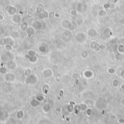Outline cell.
Returning <instances> with one entry per match:
<instances>
[{"instance_id":"6da1fadb","label":"cell","mask_w":124,"mask_h":124,"mask_svg":"<svg viewBox=\"0 0 124 124\" xmlns=\"http://www.w3.org/2000/svg\"><path fill=\"white\" fill-rule=\"evenodd\" d=\"M38 82V77L36 74H31L30 76L26 77V80H25V84L28 86H32L36 84Z\"/></svg>"},{"instance_id":"7a4b0ae2","label":"cell","mask_w":124,"mask_h":124,"mask_svg":"<svg viewBox=\"0 0 124 124\" xmlns=\"http://www.w3.org/2000/svg\"><path fill=\"white\" fill-rule=\"evenodd\" d=\"M13 57H14V55H12V53L11 52L6 51L1 55L0 59H1V61L2 63H5L11 60H13Z\"/></svg>"},{"instance_id":"3957f363","label":"cell","mask_w":124,"mask_h":124,"mask_svg":"<svg viewBox=\"0 0 124 124\" xmlns=\"http://www.w3.org/2000/svg\"><path fill=\"white\" fill-rule=\"evenodd\" d=\"M4 80L6 81V82H9V83H12V82H15V80H16V76L15 74L13 73H9L7 72L6 74L4 75Z\"/></svg>"},{"instance_id":"277c9868","label":"cell","mask_w":124,"mask_h":124,"mask_svg":"<svg viewBox=\"0 0 124 124\" xmlns=\"http://www.w3.org/2000/svg\"><path fill=\"white\" fill-rule=\"evenodd\" d=\"M5 11L10 16H12V15L17 14V7H15V6L8 5L5 7Z\"/></svg>"},{"instance_id":"5b68a950","label":"cell","mask_w":124,"mask_h":124,"mask_svg":"<svg viewBox=\"0 0 124 124\" xmlns=\"http://www.w3.org/2000/svg\"><path fill=\"white\" fill-rule=\"evenodd\" d=\"M5 66L8 70H15L17 68V64L13 60H11L5 62Z\"/></svg>"},{"instance_id":"8992f818","label":"cell","mask_w":124,"mask_h":124,"mask_svg":"<svg viewBox=\"0 0 124 124\" xmlns=\"http://www.w3.org/2000/svg\"><path fill=\"white\" fill-rule=\"evenodd\" d=\"M10 20L14 24H20L22 22V17L19 14H15L12 16H11Z\"/></svg>"},{"instance_id":"52a82bcc","label":"cell","mask_w":124,"mask_h":124,"mask_svg":"<svg viewBox=\"0 0 124 124\" xmlns=\"http://www.w3.org/2000/svg\"><path fill=\"white\" fill-rule=\"evenodd\" d=\"M9 113L7 110H3L0 112V121L5 122L7 121L9 118Z\"/></svg>"},{"instance_id":"ba28073f","label":"cell","mask_w":124,"mask_h":124,"mask_svg":"<svg viewBox=\"0 0 124 124\" xmlns=\"http://www.w3.org/2000/svg\"><path fill=\"white\" fill-rule=\"evenodd\" d=\"M28 27H29V24H28V22H26V21H23V22H21V23H20V30L22 32H26Z\"/></svg>"},{"instance_id":"9c48e42d","label":"cell","mask_w":124,"mask_h":124,"mask_svg":"<svg viewBox=\"0 0 124 124\" xmlns=\"http://www.w3.org/2000/svg\"><path fill=\"white\" fill-rule=\"evenodd\" d=\"M26 34H27V36H34L35 34H36V29L31 26H29L28 28V29L26 30V31L25 32Z\"/></svg>"},{"instance_id":"30bf717a","label":"cell","mask_w":124,"mask_h":124,"mask_svg":"<svg viewBox=\"0 0 124 124\" xmlns=\"http://www.w3.org/2000/svg\"><path fill=\"white\" fill-rule=\"evenodd\" d=\"M25 116V113L23 110H19L18 111H17L16 114H15V118L17 120H22Z\"/></svg>"},{"instance_id":"8fae6325","label":"cell","mask_w":124,"mask_h":124,"mask_svg":"<svg viewBox=\"0 0 124 124\" xmlns=\"http://www.w3.org/2000/svg\"><path fill=\"white\" fill-rule=\"evenodd\" d=\"M32 26L36 30H40L41 29V23L39 20H34L32 22Z\"/></svg>"},{"instance_id":"7c38bea8","label":"cell","mask_w":124,"mask_h":124,"mask_svg":"<svg viewBox=\"0 0 124 124\" xmlns=\"http://www.w3.org/2000/svg\"><path fill=\"white\" fill-rule=\"evenodd\" d=\"M29 104L32 107H37L39 106L40 102L37 100H36V98H34V99H31V100H30Z\"/></svg>"},{"instance_id":"4fadbf2b","label":"cell","mask_w":124,"mask_h":124,"mask_svg":"<svg viewBox=\"0 0 124 124\" xmlns=\"http://www.w3.org/2000/svg\"><path fill=\"white\" fill-rule=\"evenodd\" d=\"M6 39H7V44H10V45H12V46L15 45V39H14L13 37H12L11 36H7Z\"/></svg>"},{"instance_id":"5bb4252c","label":"cell","mask_w":124,"mask_h":124,"mask_svg":"<svg viewBox=\"0 0 124 124\" xmlns=\"http://www.w3.org/2000/svg\"><path fill=\"white\" fill-rule=\"evenodd\" d=\"M36 55V52L33 49H28L26 52V58L27 59L28 57H33V56H35Z\"/></svg>"},{"instance_id":"9a60e30c","label":"cell","mask_w":124,"mask_h":124,"mask_svg":"<svg viewBox=\"0 0 124 124\" xmlns=\"http://www.w3.org/2000/svg\"><path fill=\"white\" fill-rule=\"evenodd\" d=\"M27 60H28V61L29 62H31V63H32V64H34V63L37 62V61H38V57H37L36 55H35V56H33V57H28Z\"/></svg>"},{"instance_id":"2e32d148","label":"cell","mask_w":124,"mask_h":124,"mask_svg":"<svg viewBox=\"0 0 124 124\" xmlns=\"http://www.w3.org/2000/svg\"><path fill=\"white\" fill-rule=\"evenodd\" d=\"M10 36H11L12 37H13L15 39H19V38H20V33H19L17 31H12L11 32Z\"/></svg>"},{"instance_id":"e0dca14e","label":"cell","mask_w":124,"mask_h":124,"mask_svg":"<svg viewBox=\"0 0 124 124\" xmlns=\"http://www.w3.org/2000/svg\"><path fill=\"white\" fill-rule=\"evenodd\" d=\"M7 72H8V69L5 66L0 67V74H1V75H5Z\"/></svg>"},{"instance_id":"ac0fdd59","label":"cell","mask_w":124,"mask_h":124,"mask_svg":"<svg viewBox=\"0 0 124 124\" xmlns=\"http://www.w3.org/2000/svg\"><path fill=\"white\" fill-rule=\"evenodd\" d=\"M23 73H24V76H26V77H27V76H30L31 74L32 73V70H31V69L30 68H26V69H25Z\"/></svg>"},{"instance_id":"d6986e66","label":"cell","mask_w":124,"mask_h":124,"mask_svg":"<svg viewBox=\"0 0 124 124\" xmlns=\"http://www.w3.org/2000/svg\"><path fill=\"white\" fill-rule=\"evenodd\" d=\"M7 44V39L6 37L0 39V46H5Z\"/></svg>"},{"instance_id":"ffe728a7","label":"cell","mask_w":124,"mask_h":124,"mask_svg":"<svg viewBox=\"0 0 124 124\" xmlns=\"http://www.w3.org/2000/svg\"><path fill=\"white\" fill-rule=\"evenodd\" d=\"M35 98H36V100H37L39 102H43V101H44V96H42L41 94H37V95L35 96Z\"/></svg>"},{"instance_id":"44dd1931","label":"cell","mask_w":124,"mask_h":124,"mask_svg":"<svg viewBox=\"0 0 124 124\" xmlns=\"http://www.w3.org/2000/svg\"><path fill=\"white\" fill-rule=\"evenodd\" d=\"M12 45H10V44H7L5 46V50L6 51H8V52H12Z\"/></svg>"},{"instance_id":"7402d4cb","label":"cell","mask_w":124,"mask_h":124,"mask_svg":"<svg viewBox=\"0 0 124 124\" xmlns=\"http://www.w3.org/2000/svg\"><path fill=\"white\" fill-rule=\"evenodd\" d=\"M39 52H42V53L46 52V47L44 46H40L39 47Z\"/></svg>"},{"instance_id":"603a6c76","label":"cell","mask_w":124,"mask_h":124,"mask_svg":"<svg viewBox=\"0 0 124 124\" xmlns=\"http://www.w3.org/2000/svg\"><path fill=\"white\" fill-rule=\"evenodd\" d=\"M33 17H34V12H31V11H28L27 12V17L29 18V19H31Z\"/></svg>"},{"instance_id":"cb8c5ba5","label":"cell","mask_w":124,"mask_h":124,"mask_svg":"<svg viewBox=\"0 0 124 124\" xmlns=\"http://www.w3.org/2000/svg\"><path fill=\"white\" fill-rule=\"evenodd\" d=\"M49 109H50V107H49V105H44V108H43V110H44V111L45 113L49 112Z\"/></svg>"},{"instance_id":"d4e9b609","label":"cell","mask_w":124,"mask_h":124,"mask_svg":"<svg viewBox=\"0 0 124 124\" xmlns=\"http://www.w3.org/2000/svg\"><path fill=\"white\" fill-rule=\"evenodd\" d=\"M5 28H4L2 26H0V36L5 34Z\"/></svg>"},{"instance_id":"484cf974","label":"cell","mask_w":124,"mask_h":124,"mask_svg":"<svg viewBox=\"0 0 124 124\" xmlns=\"http://www.w3.org/2000/svg\"><path fill=\"white\" fill-rule=\"evenodd\" d=\"M3 20H5V17H4L3 15L0 14V22H1V21H3Z\"/></svg>"}]
</instances>
